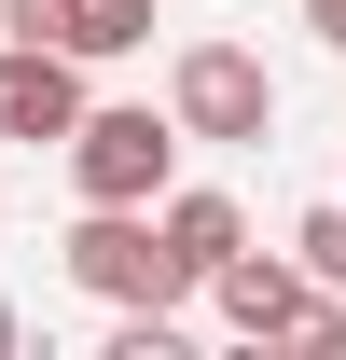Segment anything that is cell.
I'll return each instance as SVG.
<instances>
[{"instance_id": "obj_1", "label": "cell", "mask_w": 346, "mask_h": 360, "mask_svg": "<svg viewBox=\"0 0 346 360\" xmlns=\"http://www.w3.org/2000/svg\"><path fill=\"white\" fill-rule=\"evenodd\" d=\"M56 153H70V194H84V208H153V194L180 180V125L167 111H125V97H111V111L84 97Z\"/></svg>"}, {"instance_id": "obj_3", "label": "cell", "mask_w": 346, "mask_h": 360, "mask_svg": "<svg viewBox=\"0 0 346 360\" xmlns=\"http://www.w3.org/2000/svg\"><path fill=\"white\" fill-rule=\"evenodd\" d=\"M167 125L180 139H263L277 125V70L250 42H180L167 56Z\"/></svg>"}, {"instance_id": "obj_2", "label": "cell", "mask_w": 346, "mask_h": 360, "mask_svg": "<svg viewBox=\"0 0 346 360\" xmlns=\"http://www.w3.org/2000/svg\"><path fill=\"white\" fill-rule=\"evenodd\" d=\"M70 291H97V305H180L194 264L153 236V208H84L70 222Z\"/></svg>"}, {"instance_id": "obj_6", "label": "cell", "mask_w": 346, "mask_h": 360, "mask_svg": "<svg viewBox=\"0 0 346 360\" xmlns=\"http://www.w3.org/2000/svg\"><path fill=\"white\" fill-rule=\"evenodd\" d=\"M153 236H167L180 264L208 277V264H222V250H236L250 222H236V194H180V180H167V194H153Z\"/></svg>"}, {"instance_id": "obj_4", "label": "cell", "mask_w": 346, "mask_h": 360, "mask_svg": "<svg viewBox=\"0 0 346 360\" xmlns=\"http://www.w3.org/2000/svg\"><path fill=\"white\" fill-rule=\"evenodd\" d=\"M194 291H208V305L236 319L250 347H277V333H291V319H305V291H319V277H305L291 250H250V236H236V250H222V264L194 277Z\"/></svg>"}, {"instance_id": "obj_9", "label": "cell", "mask_w": 346, "mask_h": 360, "mask_svg": "<svg viewBox=\"0 0 346 360\" xmlns=\"http://www.w3.org/2000/svg\"><path fill=\"white\" fill-rule=\"evenodd\" d=\"M14 347H28V319H14V305H0V360H14Z\"/></svg>"}, {"instance_id": "obj_8", "label": "cell", "mask_w": 346, "mask_h": 360, "mask_svg": "<svg viewBox=\"0 0 346 360\" xmlns=\"http://www.w3.org/2000/svg\"><path fill=\"white\" fill-rule=\"evenodd\" d=\"M305 28H319V42H333V56H346V0H305Z\"/></svg>"}, {"instance_id": "obj_7", "label": "cell", "mask_w": 346, "mask_h": 360, "mask_svg": "<svg viewBox=\"0 0 346 360\" xmlns=\"http://www.w3.org/2000/svg\"><path fill=\"white\" fill-rule=\"evenodd\" d=\"M0 42H56V56H84V0H0Z\"/></svg>"}, {"instance_id": "obj_5", "label": "cell", "mask_w": 346, "mask_h": 360, "mask_svg": "<svg viewBox=\"0 0 346 360\" xmlns=\"http://www.w3.org/2000/svg\"><path fill=\"white\" fill-rule=\"evenodd\" d=\"M70 111H84V56L0 42V139H70Z\"/></svg>"}]
</instances>
